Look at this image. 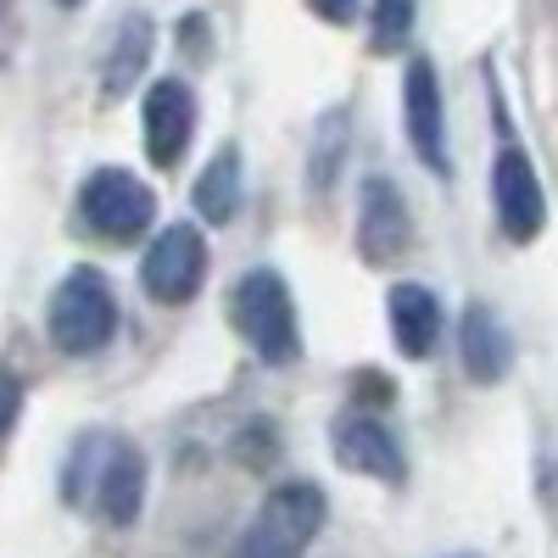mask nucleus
Listing matches in <instances>:
<instances>
[{"mask_svg": "<svg viewBox=\"0 0 558 558\" xmlns=\"http://www.w3.org/2000/svg\"><path fill=\"white\" fill-rule=\"evenodd\" d=\"M45 330L62 357H96L118 336V291L101 268H68V279L51 291L45 307Z\"/></svg>", "mask_w": 558, "mask_h": 558, "instance_id": "f257e3e1", "label": "nucleus"}, {"mask_svg": "<svg viewBox=\"0 0 558 558\" xmlns=\"http://www.w3.org/2000/svg\"><path fill=\"white\" fill-rule=\"evenodd\" d=\"M229 318L235 330L252 341V352L263 363H296L302 357V318H296V296L286 286L279 268H246L241 286L229 291Z\"/></svg>", "mask_w": 558, "mask_h": 558, "instance_id": "f03ea898", "label": "nucleus"}, {"mask_svg": "<svg viewBox=\"0 0 558 558\" xmlns=\"http://www.w3.org/2000/svg\"><path fill=\"white\" fill-rule=\"evenodd\" d=\"M324 514H330V502L313 481H279L235 542V558H307L313 536L324 531Z\"/></svg>", "mask_w": 558, "mask_h": 558, "instance_id": "7ed1b4c3", "label": "nucleus"}, {"mask_svg": "<svg viewBox=\"0 0 558 558\" xmlns=\"http://www.w3.org/2000/svg\"><path fill=\"white\" fill-rule=\"evenodd\" d=\"M78 223L112 246H134L157 223V191L129 168H89L78 184Z\"/></svg>", "mask_w": 558, "mask_h": 558, "instance_id": "20e7f679", "label": "nucleus"}, {"mask_svg": "<svg viewBox=\"0 0 558 558\" xmlns=\"http://www.w3.org/2000/svg\"><path fill=\"white\" fill-rule=\"evenodd\" d=\"M207 235L196 223H168L162 235L146 246V263H140V286H146L151 302L162 307H184L196 302L207 286Z\"/></svg>", "mask_w": 558, "mask_h": 558, "instance_id": "39448f33", "label": "nucleus"}, {"mask_svg": "<svg viewBox=\"0 0 558 558\" xmlns=\"http://www.w3.org/2000/svg\"><path fill=\"white\" fill-rule=\"evenodd\" d=\"M330 447H336V463L347 475H363V481H386V486H402L408 481V452H402V436L386 425L375 408H347L330 430Z\"/></svg>", "mask_w": 558, "mask_h": 558, "instance_id": "423d86ee", "label": "nucleus"}, {"mask_svg": "<svg viewBox=\"0 0 558 558\" xmlns=\"http://www.w3.org/2000/svg\"><path fill=\"white\" fill-rule=\"evenodd\" d=\"M492 213H497L502 241H514V246H531L547 223V196H542L536 162L525 157V146H514V140H502L497 162H492Z\"/></svg>", "mask_w": 558, "mask_h": 558, "instance_id": "0eeeda50", "label": "nucleus"}, {"mask_svg": "<svg viewBox=\"0 0 558 558\" xmlns=\"http://www.w3.org/2000/svg\"><path fill=\"white\" fill-rule=\"evenodd\" d=\"M413 252V213L391 173H368L357 191V257L368 268H397Z\"/></svg>", "mask_w": 558, "mask_h": 558, "instance_id": "6e6552de", "label": "nucleus"}, {"mask_svg": "<svg viewBox=\"0 0 558 558\" xmlns=\"http://www.w3.org/2000/svg\"><path fill=\"white\" fill-rule=\"evenodd\" d=\"M140 140L157 168H179V157L196 140V89L184 78H157L140 101Z\"/></svg>", "mask_w": 558, "mask_h": 558, "instance_id": "1a4fd4ad", "label": "nucleus"}, {"mask_svg": "<svg viewBox=\"0 0 558 558\" xmlns=\"http://www.w3.org/2000/svg\"><path fill=\"white\" fill-rule=\"evenodd\" d=\"M402 129L413 157L430 173H447V107H441V78L430 57H413L402 73Z\"/></svg>", "mask_w": 558, "mask_h": 558, "instance_id": "9d476101", "label": "nucleus"}, {"mask_svg": "<svg viewBox=\"0 0 558 558\" xmlns=\"http://www.w3.org/2000/svg\"><path fill=\"white\" fill-rule=\"evenodd\" d=\"M89 508H96V520L112 525V531H129L140 520V508H146V452L134 441L107 436L96 486H89Z\"/></svg>", "mask_w": 558, "mask_h": 558, "instance_id": "9b49d317", "label": "nucleus"}, {"mask_svg": "<svg viewBox=\"0 0 558 558\" xmlns=\"http://www.w3.org/2000/svg\"><path fill=\"white\" fill-rule=\"evenodd\" d=\"M458 357L475 386H497L514 368V336L502 330V318L486 302H470L458 313Z\"/></svg>", "mask_w": 558, "mask_h": 558, "instance_id": "f8f14e48", "label": "nucleus"}, {"mask_svg": "<svg viewBox=\"0 0 558 558\" xmlns=\"http://www.w3.org/2000/svg\"><path fill=\"white\" fill-rule=\"evenodd\" d=\"M386 318H391V341L402 357H430L441 341V296L418 279H397L386 296Z\"/></svg>", "mask_w": 558, "mask_h": 558, "instance_id": "ddd939ff", "label": "nucleus"}, {"mask_svg": "<svg viewBox=\"0 0 558 558\" xmlns=\"http://www.w3.org/2000/svg\"><path fill=\"white\" fill-rule=\"evenodd\" d=\"M151 45H157V28H151V17H146V12L118 17L112 45H107V62H101V96H107V101H123L129 89H134L140 78H146Z\"/></svg>", "mask_w": 558, "mask_h": 558, "instance_id": "4468645a", "label": "nucleus"}, {"mask_svg": "<svg viewBox=\"0 0 558 558\" xmlns=\"http://www.w3.org/2000/svg\"><path fill=\"white\" fill-rule=\"evenodd\" d=\"M241 146H218L213 151V162L202 168V179H196V191H191V202H196V213L207 218V223H229L241 213Z\"/></svg>", "mask_w": 558, "mask_h": 558, "instance_id": "2eb2a0df", "label": "nucleus"}, {"mask_svg": "<svg viewBox=\"0 0 558 558\" xmlns=\"http://www.w3.org/2000/svg\"><path fill=\"white\" fill-rule=\"evenodd\" d=\"M347 146H352V112L347 107H330L313 129V151H307V179L313 191H336L341 179V162H347Z\"/></svg>", "mask_w": 558, "mask_h": 558, "instance_id": "dca6fc26", "label": "nucleus"}, {"mask_svg": "<svg viewBox=\"0 0 558 558\" xmlns=\"http://www.w3.org/2000/svg\"><path fill=\"white\" fill-rule=\"evenodd\" d=\"M101 452H107V436H101V430H84V436L73 441L68 470H62V502H68V508H89V486H96Z\"/></svg>", "mask_w": 558, "mask_h": 558, "instance_id": "f3484780", "label": "nucleus"}, {"mask_svg": "<svg viewBox=\"0 0 558 558\" xmlns=\"http://www.w3.org/2000/svg\"><path fill=\"white\" fill-rule=\"evenodd\" d=\"M413 17H418V0H375L368 7V45H375V57L402 51L413 39Z\"/></svg>", "mask_w": 558, "mask_h": 558, "instance_id": "a211bd4d", "label": "nucleus"}, {"mask_svg": "<svg viewBox=\"0 0 558 558\" xmlns=\"http://www.w3.org/2000/svg\"><path fill=\"white\" fill-rule=\"evenodd\" d=\"M207 39H213V28H207V17H202V12L179 17V51H184V57L207 62Z\"/></svg>", "mask_w": 558, "mask_h": 558, "instance_id": "6ab92c4d", "label": "nucleus"}, {"mask_svg": "<svg viewBox=\"0 0 558 558\" xmlns=\"http://www.w3.org/2000/svg\"><path fill=\"white\" fill-rule=\"evenodd\" d=\"M17 413H23V386H17V375H0V441L12 436Z\"/></svg>", "mask_w": 558, "mask_h": 558, "instance_id": "aec40b11", "label": "nucleus"}, {"mask_svg": "<svg viewBox=\"0 0 558 558\" xmlns=\"http://www.w3.org/2000/svg\"><path fill=\"white\" fill-rule=\"evenodd\" d=\"M307 7H313V17L336 23V28H347V23L357 17V0H307Z\"/></svg>", "mask_w": 558, "mask_h": 558, "instance_id": "412c9836", "label": "nucleus"}, {"mask_svg": "<svg viewBox=\"0 0 558 558\" xmlns=\"http://www.w3.org/2000/svg\"><path fill=\"white\" fill-rule=\"evenodd\" d=\"M57 7H68V12H73V7H78V0H57Z\"/></svg>", "mask_w": 558, "mask_h": 558, "instance_id": "4be33fe9", "label": "nucleus"}, {"mask_svg": "<svg viewBox=\"0 0 558 558\" xmlns=\"http://www.w3.org/2000/svg\"><path fill=\"white\" fill-rule=\"evenodd\" d=\"M452 558H481V553H452Z\"/></svg>", "mask_w": 558, "mask_h": 558, "instance_id": "5701e85b", "label": "nucleus"}]
</instances>
